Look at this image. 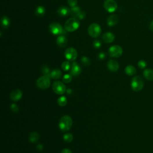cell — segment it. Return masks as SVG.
Returning <instances> with one entry per match:
<instances>
[{
	"mask_svg": "<svg viewBox=\"0 0 153 153\" xmlns=\"http://www.w3.org/2000/svg\"><path fill=\"white\" fill-rule=\"evenodd\" d=\"M72 126V119L69 116H63L59 123V129L62 132L68 131Z\"/></svg>",
	"mask_w": 153,
	"mask_h": 153,
	"instance_id": "cell-1",
	"label": "cell"
},
{
	"mask_svg": "<svg viewBox=\"0 0 153 153\" xmlns=\"http://www.w3.org/2000/svg\"><path fill=\"white\" fill-rule=\"evenodd\" d=\"M80 26L79 19L72 17L69 19L65 23V29L68 32H74L77 30Z\"/></svg>",
	"mask_w": 153,
	"mask_h": 153,
	"instance_id": "cell-2",
	"label": "cell"
},
{
	"mask_svg": "<svg viewBox=\"0 0 153 153\" xmlns=\"http://www.w3.org/2000/svg\"><path fill=\"white\" fill-rule=\"evenodd\" d=\"M144 86V81L139 76H135L132 79L131 81V88L135 92L141 90Z\"/></svg>",
	"mask_w": 153,
	"mask_h": 153,
	"instance_id": "cell-3",
	"label": "cell"
},
{
	"mask_svg": "<svg viewBox=\"0 0 153 153\" xmlns=\"http://www.w3.org/2000/svg\"><path fill=\"white\" fill-rule=\"evenodd\" d=\"M51 84L50 77L49 75H44L37 81V85L41 89H47L50 87Z\"/></svg>",
	"mask_w": 153,
	"mask_h": 153,
	"instance_id": "cell-4",
	"label": "cell"
},
{
	"mask_svg": "<svg viewBox=\"0 0 153 153\" xmlns=\"http://www.w3.org/2000/svg\"><path fill=\"white\" fill-rule=\"evenodd\" d=\"M101 28L100 25L96 23H92L88 28V34L93 38H97L101 33Z\"/></svg>",
	"mask_w": 153,
	"mask_h": 153,
	"instance_id": "cell-5",
	"label": "cell"
},
{
	"mask_svg": "<svg viewBox=\"0 0 153 153\" xmlns=\"http://www.w3.org/2000/svg\"><path fill=\"white\" fill-rule=\"evenodd\" d=\"M52 89L57 94H63L66 91L65 85L61 81L54 82L52 85Z\"/></svg>",
	"mask_w": 153,
	"mask_h": 153,
	"instance_id": "cell-6",
	"label": "cell"
},
{
	"mask_svg": "<svg viewBox=\"0 0 153 153\" xmlns=\"http://www.w3.org/2000/svg\"><path fill=\"white\" fill-rule=\"evenodd\" d=\"M103 6L105 9L110 13H113L116 11L118 7L117 4L115 0H105Z\"/></svg>",
	"mask_w": 153,
	"mask_h": 153,
	"instance_id": "cell-7",
	"label": "cell"
},
{
	"mask_svg": "<svg viewBox=\"0 0 153 153\" xmlns=\"http://www.w3.org/2000/svg\"><path fill=\"white\" fill-rule=\"evenodd\" d=\"M70 13L73 17L80 19V20H83L85 17V13L80 8V7L77 6L72 7L71 9Z\"/></svg>",
	"mask_w": 153,
	"mask_h": 153,
	"instance_id": "cell-8",
	"label": "cell"
},
{
	"mask_svg": "<svg viewBox=\"0 0 153 153\" xmlns=\"http://www.w3.org/2000/svg\"><path fill=\"white\" fill-rule=\"evenodd\" d=\"M110 56L112 57H119L123 54V49L119 45H114L109 49Z\"/></svg>",
	"mask_w": 153,
	"mask_h": 153,
	"instance_id": "cell-9",
	"label": "cell"
},
{
	"mask_svg": "<svg viewBox=\"0 0 153 153\" xmlns=\"http://www.w3.org/2000/svg\"><path fill=\"white\" fill-rule=\"evenodd\" d=\"M78 53L74 48H68L65 52V56L67 60L70 61H75L77 57Z\"/></svg>",
	"mask_w": 153,
	"mask_h": 153,
	"instance_id": "cell-10",
	"label": "cell"
},
{
	"mask_svg": "<svg viewBox=\"0 0 153 153\" xmlns=\"http://www.w3.org/2000/svg\"><path fill=\"white\" fill-rule=\"evenodd\" d=\"M49 30L52 34L55 35H60L63 32V28L59 23L53 22L49 26Z\"/></svg>",
	"mask_w": 153,
	"mask_h": 153,
	"instance_id": "cell-11",
	"label": "cell"
},
{
	"mask_svg": "<svg viewBox=\"0 0 153 153\" xmlns=\"http://www.w3.org/2000/svg\"><path fill=\"white\" fill-rule=\"evenodd\" d=\"M71 74L72 76H78L81 72V68L80 66L75 62H74L71 67Z\"/></svg>",
	"mask_w": 153,
	"mask_h": 153,
	"instance_id": "cell-12",
	"label": "cell"
},
{
	"mask_svg": "<svg viewBox=\"0 0 153 153\" xmlns=\"http://www.w3.org/2000/svg\"><path fill=\"white\" fill-rule=\"evenodd\" d=\"M22 96L23 93L20 89H15L12 92L10 97L13 101H18L22 98Z\"/></svg>",
	"mask_w": 153,
	"mask_h": 153,
	"instance_id": "cell-13",
	"label": "cell"
},
{
	"mask_svg": "<svg viewBox=\"0 0 153 153\" xmlns=\"http://www.w3.org/2000/svg\"><path fill=\"white\" fill-rule=\"evenodd\" d=\"M107 67L110 71L112 72H116L119 69V64L115 60H110L107 63Z\"/></svg>",
	"mask_w": 153,
	"mask_h": 153,
	"instance_id": "cell-14",
	"label": "cell"
},
{
	"mask_svg": "<svg viewBox=\"0 0 153 153\" xmlns=\"http://www.w3.org/2000/svg\"><path fill=\"white\" fill-rule=\"evenodd\" d=\"M102 39L106 43H111L115 40V35L111 32H107L103 34L102 35Z\"/></svg>",
	"mask_w": 153,
	"mask_h": 153,
	"instance_id": "cell-15",
	"label": "cell"
},
{
	"mask_svg": "<svg viewBox=\"0 0 153 153\" xmlns=\"http://www.w3.org/2000/svg\"><path fill=\"white\" fill-rule=\"evenodd\" d=\"M119 22V17L117 15H110L107 19V24L109 26H114Z\"/></svg>",
	"mask_w": 153,
	"mask_h": 153,
	"instance_id": "cell-16",
	"label": "cell"
},
{
	"mask_svg": "<svg viewBox=\"0 0 153 153\" xmlns=\"http://www.w3.org/2000/svg\"><path fill=\"white\" fill-rule=\"evenodd\" d=\"M56 43L59 47H65L68 44V40H67V38L65 36L61 35L57 38Z\"/></svg>",
	"mask_w": 153,
	"mask_h": 153,
	"instance_id": "cell-17",
	"label": "cell"
},
{
	"mask_svg": "<svg viewBox=\"0 0 153 153\" xmlns=\"http://www.w3.org/2000/svg\"><path fill=\"white\" fill-rule=\"evenodd\" d=\"M70 12H71L70 10L68 7H65V6L61 7L58 9V10H57V13H58V14L60 16H62V17H65V16H68L70 13Z\"/></svg>",
	"mask_w": 153,
	"mask_h": 153,
	"instance_id": "cell-18",
	"label": "cell"
},
{
	"mask_svg": "<svg viewBox=\"0 0 153 153\" xmlns=\"http://www.w3.org/2000/svg\"><path fill=\"white\" fill-rule=\"evenodd\" d=\"M62 76V71L59 69H54L53 70L50 74V77L54 80L59 79Z\"/></svg>",
	"mask_w": 153,
	"mask_h": 153,
	"instance_id": "cell-19",
	"label": "cell"
},
{
	"mask_svg": "<svg viewBox=\"0 0 153 153\" xmlns=\"http://www.w3.org/2000/svg\"><path fill=\"white\" fill-rule=\"evenodd\" d=\"M143 75L144 77L149 80L152 81L153 80V70L152 69H146L143 72Z\"/></svg>",
	"mask_w": 153,
	"mask_h": 153,
	"instance_id": "cell-20",
	"label": "cell"
},
{
	"mask_svg": "<svg viewBox=\"0 0 153 153\" xmlns=\"http://www.w3.org/2000/svg\"><path fill=\"white\" fill-rule=\"evenodd\" d=\"M125 72L128 75H133L136 73V70L133 66L128 65L126 67Z\"/></svg>",
	"mask_w": 153,
	"mask_h": 153,
	"instance_id": "cell-21",
	"label": "cell"
},
{
	"mask_svg": "<svg viewBox=\"0 0 153 153\" xmlns=\"http://www.w3.org/2000/svg\"><path fill=\"white\" fill-rule=\"evenodd\" d=\"M1 26L3 28H8L10 25V19L6 16H3V17L1 18Z\"/></svg>",
	"mask_w": 153,
	"mask_h": 153,
	"instance_id": "cell-22",
	"label": "cell"
},
{
	"mask_svg": "<svg viewBox=\"0 0 153 153\" xmlns=\"http://www.w3.org/2000/svg\"><path fill=\"white\" fill-rule=\"evenodd\" d=\"M39 137H40L39 134L36 132H33L30 134L29 139H30L31 142L35 143L38 140V139H39Z\"/></svg>",
	"mask_w": 153,
	"mask_h": 153,
	"instance_id": "cell-23",
	"label": "cell"
},
{
	"mask_svg": "<svg viewBox=\"0 0 153 153\" xmlns=\"http://www.w3.org/2000/svg\"><path fill=\"white\" fill-rule=\"evenodd\" d=\"M45 9L43 6H40L37 7L35 10V14L38 16H42L45 14Z\"/></svg>",
	"mask_w": 153,
	"mask_h": 153,
	"instance_id": "cell-24",
	"label": "cell"
},
{
	"mask_svg": "<svg viewBox=\"0 0 153 153\" xmlns=\"http://www.w3.org/2000/svg\"><path fill=\"white\" fill-rule=\"evenodd\" d=\"M57 103L61 107H65V105L67 104V102H68V101H67L66 98L65 96H61L60 98H58L57 101Z\"/></svg>",
	"mask_w": 153,
	"mask_h": 153,
	"instance_id": "cell-25",
	"label": "cell"
},
{
	"mask_svg": "<svg viewBox=\"0 0 153 153\" xmlns=\"http://www.w3.org/2000/svg\"><path fill=\"white\" fill-rule=\"evenodd\" d=\"M63 138L66 142H71L73 141V135L71 133H67L63 135Z\"/></svg>",
	"mask_w": 153,
	"mask_h": 153,
	"instance_id": "cell-26",
	"label": "cell"
},
{
	"mask_svg": "<svg viewBox=\"0 0 153 153\" xmlns=\"http://www.w3.org/2000/svg\"><path fill=\"white\" fill-rule=\"evenodd\" d=\"M62 68L63 71H69L70 70H71V64L68 61H65L62 63Z\"/></svg>",
	"mask_w": 153,
	"mask_h": 153,
	"instance_id": "cell-27",
	"label": "cell"
},
{
	"mask_svg": "<svg viewBox=\"0 0 153 153\" xmlns=\"http://www.w3.org/2000/svg\"><path fill=\"white\" fill-rule=\"evenodd\" d=\"M62 80L65 83H69L72 81V75L71 74H65L62 78Z\"/></svg>",
	"mask_w": 153,
	"mask_h": 153,
	"instance_id": "cell-28",
	"label": "cell"
},
{
	"mask_svg": "<svg viewBox=\"0 0 153 153\" xmlns=\"http://www.w3.org/2000/svg\"><path fill=\"white\" fill-rule=\"evenodd\" d=\"M42 72L45 75H49L50 76V70L49 69V67L46 65H44L42 67Z\"/></svg>",
	"mask_w": 153,
	"mask_h": 153,
	"instance_id": "cell-29",
	"label": "cell"
},
{
	"mask_svg": "<svg viewBox=\"0 0 153 153\" xmlns=\"http://www.w3.org/2000/svg\"><path fill=\"white\" fill-rule=\"evenodd\" d=\"M138 65L140 69H145L147 66V63L145 61L140 60L138 63Z\"/></svg>",
	"mask_w": 153,
	"mask_h": 153,
	"instance_id": "cell-30",
	"label": "cell"
},
{
	"mask_svg": "<svg viewBox=\"0 0 153 153\" xmlns=\"http://www.w3.org/2000/svg\"><path fill=\"white\" fill-rule=\"evenodd\" d=\"M81 62L83 63V64L85 66H89L90 64V60L89 59L88 57H86V56L82 57V58L81 59Z\"/></svg>",
	"mask_w": 153,
	"mask_h": 153,
	"instance_id": "cell-31",
	"label": "cell"
},
{
	"mask_svg": "<svg viewBox=\"0 0 153 153\" xmlns=\"http://www.w3.org/2000/svg\"><path fill=\"white\" fill-rule=\"evenodd\" d=\"M10 109L14 113H17L19 111V108L18 107V106H17V105L16 103H12L10 105Z\"/></svg>",
	"mask_w": 153,
	"mask_h": 153,
	"instance_id": "cell-32",
	"label": "cell"
},
{
	"mask_svg": "<svg viewBox=\"0 0 153 153\" xmlns=\"http://www.w3.org/2000/svg\"><path fill=\"white\" fill-rule=\"evenodd\" d=\"M93 47L94 48H96V49H99V48H100L101 47V42L98 40H95L94 41H93Z\"/></svg>",
	"mask_w": 153,
	"mask_h": 153,
	"instance_id": "cell-33",
	"label": "cell"
},
{
	"mask_svg": "<svg viewBox=\"0 0 153 153\" xmlns=\"http://www.w3.org/2000/svg\"><path fill=\"white\" fill-rule=\"evenodd\" d=\"M77 0H68V3L70 7H74L76 6V4H77Z\"/></svg>",
	"mask_w": 153,
	"mask_h": 153,
	"instance_id": "cell-34",
	"label": "cell"
},
{
	"mask_svg": "<svg viewBox=\"0 0 153 153\" xmlns=\"http://www.w3.org/2000/svg\"><path fill=\"white\" fill-rule=\"evenodd\" d=\"M105 57H106V56H105V54L103 52H101L98 54V58L100 60H103L105 58Z\"/></svg>",
	"mask_w": 153,
	"mask_h": 153,
	"instance_id": "cell-35",
	"label": "cell"
},
{
	"mask_svg": "<svg viewBox=\"0 0 153 153\" xmlns=\"http://www.w3.org/2000/svg\"><path fill=\"white\" fill-rule=\"evenodd\" d=\"M61 153H72V151L68 149V148H65V149H63L62 151V152Z\"/></svg>",
	"mask_w": 153,
	"mask_h": 153,
	"instance_id": "cell-36",
	"label": "cell"
},
{
	"mask_svg": "<svg viewBox=\"0 0 153 153\" xmlns=\"http://www.w3.org/2000/svg\"><path fill=\"white\" fill-rule=\"evenodd\" d=\"M37 150H38L39 151H41L43 149V146L42 144H41V143H40V144L37 145Z\"/></svg>",
	"mask_w": 153,
	"mask_h": 153,
	"instance_id": "cell-37",
	"label": "cell"
},
{
	"mask_svg": "<svg viewBox=\"0 0 153 153\" xmlns=\"http://www.w3.org/2000/svg\"><path fill=\"white\" fill-rule=\"evenodd\" d=\"M149 28L151 31L153 32V20L150 22V25H149Z\"/></svg>",
	"mask_w": 153,
	"mask_h": 153,
	"instance_id": "cell-38",
	"label": "cell"
},
{
	"mask_svg": "<svg viewBox=\"0 0 153 153\" xmlns=\"http://www.w3.org/2000/svg\"><path fill=\"white\" fill-rule=\"evenodd\" d=\"M66 93H68V94H71L72 93V89H67L66 90Z\"/></svg>",
	"mask_w": 153,
	"mask_h": 153,
	"instance_id": "cell-39",
	"label": "cell"
}]
</instances>
